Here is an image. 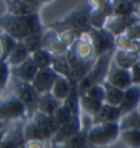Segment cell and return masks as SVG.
Wrapping results in <instances>:
<instances>
[{"instance_id": "obj_1", "label": "cell", "mask_w": 140, "mask_h": 148, "mask_svg": "<svg viewBox=\"0 0 140 148\" xmlns=\"http://www.w3.org/2000/svg\"><path fill=\"white\" fill-rule=\"evenodd\" d=\"M91 12H93V1H85L74 8L60 20L50 24V28L59 34L64 32H71L78 36L86 34L93 28Z\"/></svg>"}, {"instance_id": "obj_2", "label": "cell", "mask_w": 140, "mask_h": 148, "mask_svg": "<svg viewBox=\"0 0 140 148\" xmlns=\"http://www.w3.org/2000/svg\"><path fill=\"white\" fill-rule=\"evenodd\" d=\"M1 29L6 34L12 35L18 42H23L25 38L43 32V25L39 19V14L31 15H1Z\"/></svg>"}, {"instance_id": "obj_3", "label": "cell", "mask_w": 140, "mask_h": 148, "mask_svg": "<svg viewBox=\"0 0 140 148\" xmlns=\"http://www.w3.org/2000/svg\"><path fill=\"white\" fill-rule=\"evenodd\" d=\"M113 57H114V51L113 53L104 54L97 59L93 69H91L90 72L88 73V75L85 78L78 84L79 95L85 94L93 86L103 84L105 82L106 75H108V72H109V68H110V64H111V62H113Z\"/></svg>"}, {"instance_id": "obj_4", "label": "cell", "mask_w": 140, "mask_h": 148, "mask_svg": "<svg viewBox=\"0 0 140 148\" xmlns=\"http://www.w3.org/2000/svg\"><path fill=\"white\" fill-rule=\"evenodd\" d=\"M121 129L119 122L114 123H103L94 124L91 129L88 132V142L91 146L104 147L114 143L120 137Z\"/></svg>"}, {"instance_id": "obj_5", "label": "cell", "mask_w": 140, "mask_h": 148, "mask_svg": "<svg viewBox=\"0 0 140 148\" xmlns=\"http://www.w3.org/2000/svg\"><path fill=\"white\" fill-rule=\"evenodd\" d=\"M86 34L90 38L91 45H93V49H94V55L97 59L104 54L115 51L116 38L113 33L106 30L105 28H103V29L91 28Z\"/></svg>"}, {"instance_id": "obj_6", "label": "cell", "mask_w": 140, "mask_h": 148, "mask_svg": "<svg viewBox=\"0 0 140 148\" xmlns=\"http://www.w3.org/2000/svg\"><path fill=\"white\" fill-rule=\"evenodd\" d=\"M15 79V90H16V97L23 102V104L25 106V108L28 110V114H34L38 112L39 108V101H40V95L38 94V92L34 89V87L31 86V83L23 82L20 79Z\"/></svg>"}, {"instance_id": "obj_7", "label": "cell", "mask_w": 140, "mask_h": 148, "mask_svg": "<svg viewBox=\"0 0 140 148\" xmlns=\"http://www.w3.org/2000/svg\"><path fill=\"white\" fill-rule=\"evenodd\" d=\"M28 114V110L16 95H9L8 98H4L0 104V117L4 123H8L10 121L21 119Z\"/></svg>"}, {"instance_id": "obj_8", "label": "cell", "mask_w": 140, "mask_h": 148, "mask_svg": "<svg viewBox=\"0 0 140 148\" xmlns=\"http://www.w3.org/2000/svg\"><path fill=\"white\" fill-rule=\"evenodd\" d=\"M139 21H140V18L138 15H135V14H133V15H124V16L113 15L106 21L104 28L110 33H113L115 35V38H119V36H123L126 34L129 29L134 27Z\"/></svg>"}, {"instance_id": "obj_9", "label": "cell", "mask_w": 140, "mask_h": 148, "mask_svg": "<svg viewBox=\"0 0 140 148\" xmlns=\"http://www.w3.org/2000/svg\"><path fill=\"white\" fill-rule=\"evenodd\" d=\"M58 78H59V74L53 68L41 69L36 74L31 86L34 87V89L38 92L39 95H44V94L51 93V89H53Z\"/></svg>"}, {"instance_id": "obj_10", "label": "cell", "mask_w": 140, "mask_h": 148, "mask_svg": "<svg viewBox=\"0 0 140 148\" xmlns=\"http://www.w3.org/2000/svg\"><path fill=\"white\" fill-rule=\"evenodd\" d=\"M105 82L110 83L111 86L119 88L121 90H126L129 87L133 86L130 70L120 68L119 65H116L115 63H114V60L111 62V64H110Z\"/></svg>"}, {"instance_id": "obj_11", "label": "cell", "mask_w": 140, "mask_h": 148, "mask_svg": "<svg viewBox=\"0 0 140 148\" xmlns=\"http://www.w3.org/2000/svg\"><path fill=\"white\" fill-rule=\"evenodd\" d=\"M82 129H83L82 118H80V116H75V117H73L68 123H65L64 125H61V127L59 128L56 134L53 137V142L55 146L63 147L73 136L79 133Z\"/></svg>"}, {"instance_id": "obj_12", "label": "cell", "mask_w": 140, "mask_h": 148, "mask_svg": "<svg viewBox=\"0 0 140 148\" xmlns=\"http://www.w3.org/2000/svg\"><path fill=\"white\" fill-rule=\"evenodd\" d=\"M113 16V3H93V12H91V25L95 29H103L106 21Z\"/></svg>"}, {"instance_id": "obj_13", "label": "cell", "mask_w": 140, "mask_h": 148, "mask_svg": "<svg viewBox=\"0 0 140 148\" xmlns=\"http://www.w3.org/2000/svg\"><path fill=\"white\" fill-rule=\"evenodd\" d=\"M140 106V86H131L124 90V95L119 106L121 117L136 110Z\"/></svg>"}, {"instance_id": "obj_14", "label": "cell", "mask_w": 140, "mask_h": 148, "mask_svg": "<svg viewBox=\"0 0 140 148\" xmlns=\"http://www.w3.org/2000/svg\"><path fill=\"white\" fill-rule=\"evenodd\" d=\"M6 12L5 14L10 15H31L39 14V9L43 6V3L39 1H6Z\"/></svg>"}, {"instance_id": "obj_15", "label": "cell", "mask_w": 140, "mask_h": 148, "mask_svg": "<svg viewBox=\"0 0 140 148\" xmlns=\"http://www.w3.org/2000/svg\"><path fill=\"white\" fill-rule=\"evenodd\" d=\"M33 121L35 122L39 129L41 131L45 139H49L50 137H54L56 134V132L59 131V128H60V125L58 124V122L55 121L54 117L44 114L41 112H36L33 116Z\"/></svg>"}, {"instance_id": "obj_16", "label": "cell", "mask_w": 140, "mask_h": 148, "mask_svg": "<svg viewBox=\"0 0 140 148\" xmlns=\"http://www.w3.org/2000/svg\"><path fill=\"white\" fill-rule=\"evenodd\" d=\"M39 70L40 69L38 68L34 59L30 57L28 60H25L23 64H20L19 66L12 68V74L14 75V78H16V79H20L27 83H33V80L35 79Z\"/></svg>"}, {"instance_id": "obj_17", "label": "cell", "mask_w": 140, "mask_h": 148, "mask_svg": "<svg viewBox=\"0 0 140 148\" xmlns=\"http://www.w3.org/2000/svg\"><path fill=\"white\" fill-rule=\"evenodd\" d=\"M113 60L120 68L130 70L133 65L140 62V54L134 49H116L114 51Z\"/></svg>"}, {"instance_id": "obj_18", "label": "cell", "mask_w": 140, "mask_h": 148, "mask_svg": "<svg viewBox=\"0 0 140 148\" xmlns=\"http://www.w3.org/2000/svg\"><path fill=\"white\" fill-rule=\"evenodd\" d=\"M121 113L119 107L109 106L104 103L101 106L100 110L93 117L94 124H103V123H114V122H120Z\"/></svg>"}, {"instance_id": "obj_19", "label": "cell", "mask_w": 140, "mask_h": 148, "mask_svg": "<svg viewBox=\"0 0 140 148\" xmlns=\"http://www.w3.org/2000/svg\"><path fill=\"white\" fill-rule=\"evenodd\" d=\"M27 143L24 138L23 128H18L8 132L1 137V146L0 148H21Z\"/></svg>"}, {"instance_id": "obj_20", "label": "cell", "mask_w": 140, "mask_h": 148, "mask_svg": "<svg viewBox=\"0 0 140 148\" xmlns=\"http://www.w3.org/2000/svg\"><path fill=\"white\" fill-rule=\"evenodd\" d=\"M63 104V102L58 101L51 93L40 95V101H39V108L38 112H41L44 114L54 117L55 112L60 108V106Z\"/></svg>"}, {"instance_id": "obj_21", "label": "cell", "mask_w": 140, "mask_h": 148, "mask_svg": "<svg viewBox=\"0 0 140 148\" xmlns=\"http://www.w3.org/2000/svg\"><path fill=\"white\" fill-rule=\"evenodd\" d=\"M73 84L74 83H73L71 80H69L68 78H65V77L59 75V78L56 79V82H55L53 89H51V94H53L58 101L64 102L65 99L68 98V95L70 94V92H71Z\"/></svg>"}, {"instance_id": "obj_22", "label": "cell", "mask_w": 140, "mask_h": 148, "mask_svg": "<svg viewBox=\"0 0 140 148\" xmlns=\"http://www.w3.org/2000/svg\"><path fill=\"white\" fill-rule=\"evenodd\" d=\"M30 57H31V54L28 51L27 47L24 45V43L19 42L16 44L15 49L13 50V53L9 55L6 63H8L12 68H15V66H19L20 64H23V63L25 60H28Z\"/></svg>"}, {"instance_id": "obj_23", "label": "cell", "mask_w": 140, "mask_h": 148, "mask_svg": "<svg viewBox=\"0 0 140 148\" xmlns=\"http://www.w3.org/2000/svg\"><path fill=\"white\" fill-rule=\"evenodd\" d=\"M103 84H104V88H105V103L109 106L119 107L124 95V90L111 86L108 82H104Z\"/></svg>"}, {"instance_id": "obj_24", "label": "cell", "mask_w": 140, "mask_h": 148, "mask_svg": "<svg viewBox=\"0 0 140 148\" xmlns=\"http://www.w3.org/2000/svg\"><path fill=\"white\" fill-rule=\"evenodd\" d=\"M23 133H24V138H25V142L27 143L45 140L41 131L39 129V127L36 125V123L33 119L29 121L28 123H25V125L23 127Z\"/></svg>"}, {"instance_id": "obj_25", "label": "cell", "mask_w": 140, "mask_h": 148, "mask_svg": "<svg viewBox=\"0 0 140 148\" xmlns=\"http://www.w3.org/2000/svg\"><path fill=\"white\" fill-rule=\"evenodd\" d=\"M19 43L16 39H14L12 35L6 34L3 32L1 36H0V47H1V62H6L9 58V55L13 53V50L15 49L16 44Z\"/></svg>"}, {"instance_id": "obj_26", "label": "cell", "mask_w": 140, "mask_h": 148, "mask_svg": "<svg viewBox=\"0 0 140 148\" xmlns=\"http://www.w3.org/2000/svg\"><path fill=\"white\" fill-rule=\"evenodd\" d=\"M136 12V3L135 1H114L113 3V15L124 16L133 15Z\"/></svg>"}, {"instance_id": "obj_27", "label": "cell", "mask_w": 140, "mask_h": 148, "mask_svg": "<svg viewBox=\"0 0 140 148\" xmlns=\"http://www.w3.org/2000/svg\"><path fill=\"white\" fill-rule=\"evenodd\" d=\"M103 104H104V103L95 101V99L90 98L89 95H86V94L80 95V109H83L86 114H89L91 117H94L95 114L100 110Z\"/></svg>"}, {"instance_id": "obj_28", "label": "cell", "mask_w": 140, "mask_h": 148, "mask_svg": "<svg viewBox=\"0 0 140 148\" xmlns=\"http://www.w3.org/2000/svg\"><path fill=\"white\" fill-rule=\"evenodd\" d=\"M51 68H53L59 75L65 77V78H68L70 80V65H69L68 58H66V54L54 57Z\"/></svg>"}, {"instance_id": "obj_29", "label": "cell", "mask_w": 140, "mask_h": 148, "mask_svg": "<svg viewBox=\"0 0 140 148\" xmlns=\"http://www.w3.org/2000/svg\"><path fill=\"white\" fill-rule=\"evenodd\" d=\"M119 124H120L121 131H125V129H140V113H139V110L138 109L133 110L131 113L121 117Z\"/></svg>"}, {"instance_id": "obj_30", "label": "cell", "mask_w": 140, "mask_h": 148, "mask_svg": "<svg viewBox=\"0 0 140 148\" xmlns=\"http://www.w3.org/2000/svg\"><path fill=\"white\" fill-rule=\"evenodd\" d=\"M31 58L34 59V62L36 63V65H38V68L40 70L51 68V65H53V58L54 57L45 49H40L38 51H35V53L31 55Z\"/></svg>"}, {"instance_id": "obj_31", "label": "cell", "mask_w": 140, "mask_h": 148, "mask_svg": "<svg viewBox=\"0 0 140 148\" xmlns=\"http://www.w3.org/2000/svg\"><path fill=\"white\" fill-rule=\"evenodd\" d=\"M120 138L130 148H140V129H125V131H121Z\"/></svg>"}, {"instance_id": "obj_32", "label": "cell", "mask_w": 140, "mask_h": 148, "mask_svg": "<svg viewBox=\"0 0 140 148\" xmlns=\"http://www.w3.org/2000/svg\"><path fill=\"white\" fill-rule=\"evenodd\" d=\"M23 43H24V45L27 47L28 51L33 55L35 51L43 49V45H44V33L28 36V38H25L23 40Z\"/></svg>"}, {"instance_id": "obj_33", "label": "cell", "mask_w": 140, "mask_h": 148, "mask_svg": "<svg viewBox=\"0 0 140 148\" xmlns=\"http://www.w3.org/2000/svg\"><path fill=\"white\" fill-rule=\"evenodd\" d=\"M88 132L82 129L79 133L73 136L63 148H88Z\"/></svg>"}, {"instance_id": "obj_34", "label": "cell", "mask_w": 140, "mask_h": 148, "mask_svg": "<svg viewBox=\"0 0 140 148\" xmlns=\"http://www.w3.org/2000/svg\"><path fill=\"white\" fill-rule=\"evenodd\" d=\"M73 117H75V116L71 112H70V110L66 108L64 104H61L60 108H59L56 112H55V114H54L55 121L58 122V124L60 125V127H61V125H64L65 123H68V122Z\"/></svg>"}, {"instance_id": "obj_35", "label": "cell", "mask_w": 140, "mask_h": 148, "mask_svg": "<svg viewBox=\"0 0 140 148\" xmlns=\"http://www.w3.org/2000/svg\"><path fill=\"white\" fill-rule=\"evenodd\" d=\"M85 94L89 95L90 98L95 99V101L100 102V103H105V88H104V84H97V86H93Z\"/></svg>"}, {"instance_id": "obj_36", "label": "cell", "mask_w": 140, "mask_h": 148, "mask_svg": "<svg viewBox=\"0 0 140 148\" xmlns=\"http://www.w3.org/2000/svg\"><path fill=\"white\" fill-rule=\"evenodd\" d=\"M12 75V66L6 62H1V73H0V88H1V90H4L6 88Z\"/></svg>"}, {"instance_id": "obj_37", "label": "cell", "mask_w": 140, "mask_h": 148, "mask_svg": "<svg viewBox=\"0 0 140 148\" xmlns=\"http://www.w3.org/2000/svg\"><path fill=\"white\" fill-rule=\"evenodd\" d=\"M128 39L130 40H136V42H140V21L136 23L134 27H131L125 34Z\"/></svg>"}, {"instance_id": "obj_38", "label": "cell", "mask_w": 140, "mask_h": 148, "mask_svg": "<svg viewBox=\"0 0 140 148\" xmlns=\"http://www.w3.org/2000/svg\"><path fill=\"white\" fill-rule=\"evenodd\" d=\"M130 74L133 86H140V62L133 65V68L130 69Z\"/></svg>"}, {"instance_id": "obj_39", "label": "cell", "mask_w": 140, "mask_h": 148, "mask_svg": "<svg viewBox=\"0 0 140 148\" xmlns=\"http://www.w3.org/2000/svg\"><path fill=\"white\" fill-rule=\"evenodd\" d=\"M28 148H43V146L40 142H29Z\"/></svg>"}, {"instance_id": "obj_40", "label": "cell", "mask_w": 140, "mask_h": 148, "mask_svg": "<svg viewBox=\"0 0 140 148\" xmlns=\"http://www.w3.org/2000/svg\"><path fill=\"white\" fill-rule=\"evenodd\" d=\"M138 110H139V113H140V106L138 107Z\"/></svg>"}]
</instances>
